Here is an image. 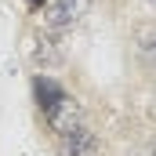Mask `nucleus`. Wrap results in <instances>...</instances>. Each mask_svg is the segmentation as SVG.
Returning a JSON list of instances; mask_svg holds the SVG:
<instances>
[{
	"label": "nucleus",
	"mask_w": 156,
	"mask_h": 156,
	"mask_svg": "<svg viewBox=\"0 0 156 156\" xmlns=\"http://www.w3.org/2000/svg\"><path fill=\"white\" fill-rule=\"evenodd\" d=\"M91 0H55L47 11V29H69L73 22H80L87 15Z\"/></svg>",
	"instance_id": "nucleus-3"
},
{
	"label": "nucleus",
	"mask_w": 156,
	"mask_h": 156,
	"mask_svg": "<svg viewBox=\"0 0 156 156\" xmlns=\"http://www.w3.org/2000/svg\"><path fill=\"white\" fill-rule=\"evenodd\" d=\"M98 149L102 142L87 123H76L73 131L58 134V156H98Z\"/></svg>",
	"instance_id": "nucleus-2"
},
{
	"label": "nucleus",
	"mask_w": 156,
	"mask_h": 156,
	"mask_svg": "<svg viewBox=\"0 0 156 156\" xmlns=\"http://www.w3.org/2000/svg\"><path fill=\"white\" fill-rule=\"evenodd\" d=\"M44 120H47V127H51L55 134H66V131H73L76 123H83V105L66 91V94H58V98L44 109Z\"/></svg>",
	"instance_id": "nucleus-1"
},
{
	"label": "nucleus",
	"mask_w": 156,
	"mask_h": 156,
	"mask_svg": "<svg viewBox=\"0 0 156 156\" xmlns=\"http://www.w3.org/2000/svg\"><path fill=\"white\" fill-rule=\"evenodd\" d=\"M149 4H156V0H149Z\"/></svg>",
	"instance_id": "nucleus-7"
},
{
	"label": "nucleus",
	"mask_w": 156,
	"mask_h": 156,
	"mask_svg": "<svg viewBox=\"0 0 156 156\" xmlns=\"http://www.w3.org/2000/svg\"><path fill=\"white\" fill-rule=\"evenodd\" d=\"M58 94H66V87H62V83H58V80H51V76H44V73H40L37 80H33V98H37V105H40V113H44V109H47V105H51V102H55V98H58Z\"/></svg>",
	"instance_id": "nucleus-4"
},
{
	"label": "nucleus",
	"mask_w": 156,
	"mask_h": 156,
	"mask_svg": "<svg viewBox=\"0 0 156 156\" xmlns=\"http://www.w3.org/2000/svg\"><path fill=\"white\" fill-rule=\"evenodd\" d=\"M26 4H29V7H33V11H40V7H44V4H47V0H26Z\"/></svg>",
	"instance_id": "nucleus-5"
},
{
	"label": "nucleus",
	"mask_w": 156,
	"mask_h": 156,
	"mask_svg": "<svg viewBox=\"0 0 156 156\" xmlns=\"http://www.w3.org/2000/svg\"><path fill=\"white\" fill-rule=\"evenodd\" d=\"M142 156H156V149H153V145H149V149H145V153H142Z\"/></svg>",
	"instance_id": "nucleus-6"
}]
</instances>
